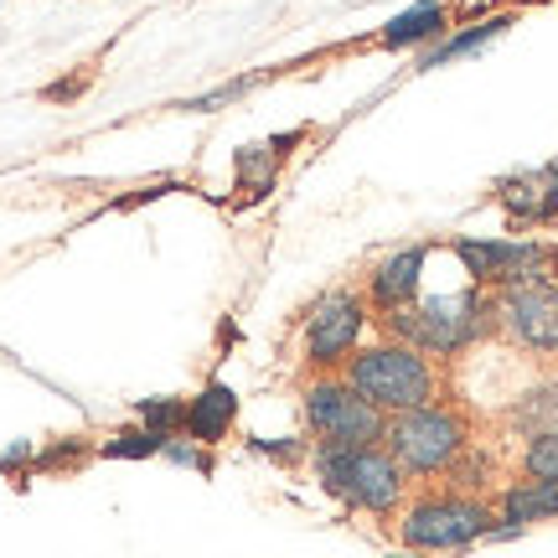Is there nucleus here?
I'll use <instances>...</instances> for the list:
<instances>
[{"instance_id": "nucleus-1", "label": "nucleus", "mask_w": 558, "mask_h": 558, "mask_svg": "<svg viewBox=\"0 0 558 558\" xmlns=\"http://www.w3.org/2000/svg\"><path fill=\"white\" fill-rule=\"evenodd\" d=\"M388 341L418 347L424 357H456L465 347H476L481 337H497L501 316H497V295L492 290H456V295H435V300H414L393 316H383Z\"/></svg>"}, {"instance_id": "nucleus-2", "label": "nucleus", "mask_w": 558, "mask_h": 558, "mask_svg": "<svg viewBox=\"0 0 558 558\" xmlns=\"http://www.w3.org/2000/svg\"><path fill=\"white\" fill-rule=\"evenodd\" d=\"M341 378L357 388L362 399L383 409V414H409V409H424V403H439V367L435 357H424L418 347H403V341H373V347H357Z\"/></svg>"}, {"instance_id": "nucleus-3", "label": "nucleus", "mask_w": 558, "mask_h": 558, "mask_svg": "<svg viewBox=\"0 0 558 558\" xmlns=\"http://www.w3.org/2000/svg\"><path fill=\"white\" fill-rule=\"evenodd\" d=\"M383 450L403 465L409 481L450 476L460 460L471 456V418L460 403H424L409 414H393L383 429Z\"/></svg>"}, {"instance_id": "nucleus-4", "label": "nucleus", "mask_w": 558, "mask_h": 558, "mask_svg": "<svg viewBox=\"0 0 558 558\" xmlns=\"http://www.w3.org/2000/svg\"><path fill=\"white\" fill-rule=\"evenodd\" d=\"M311 465H316L320 492H331L337 501L373 512V518H393L409 492L403 465L383 445H316Z\"/></svg>"}, {"instance_id": "nucleus-5", "label": "nucleus", "mask_w": 558, "mask_h": 558, "mask_svg": "<svg viewBox=\"0 0 558 558\" xmlns=\"http://www.w3.org/2000/svg\"><path fill=\"white\" fill-rule=\"evenodd\" d=\"M492 533H497V512L465 492H424L418 501L403 507L399 522V538L409 554H456V548H471L476 538H492Z\"/></svg>"}, {"instance_id": "nucleus-6", "label": "nucleus", "mask_w": 558, "mask_h": 558, "mask_svg": "<svg viewBox=\"0 0 558 558\" xmlns=\"http://www.w3.org/2000/svg\"><path fill=\"white\" fill-rule=\"evenodd\" d=\"M300 414H305V429L316 445H383V429H388V414L373 409L341 373L305 378Z\"/></svg>"}, {"instance_id": "nucleus-7", "label": "nucleus", "mask_w": 558, "mask_h": 558, "mask_svg": "<svg viewBox=\"0 0 558 558\" xmlns=\"http://www.w3.org/2000/svg\"><path fill=\"white\" fill-rule=\"evenodd\" d=\"M456 259L476 290H518V284H543L554 279V243L538 239H456Z\"/></svg>"}, {"instance_id": "nucleus-8", "label": "nucleus", "mask_w": 558, "mask_h": 558, "mask_svg": "<svg viewBox=\"0 0 558 558\" xmlns=\"http://www.w3.org/2000/svg\"><path fill=\"white\" fill-rule=\"evenodd\" d=\"M373 320V305L357 290H331L305 316V373L326 378L331 367H347V357L362 347V326Z\"/></svg>"}, {"instance_id": "nucleus-9", "label": "nucleus", "mask_w": 558, "mask_h": 558, "mask_svg": "<svg viewBox=\"0 0 558 558\" xmlns=\"http://www.w3.org/2000/svg\"><path fill=\"white\" fill-rule=\"evenodd\" d=\"M497 316H501V331H507L512 347L533 352V357H558V284L554 279L501 290Z\"/></svg>"}, {"instance_id": "nucleus-10", "label": "nucleus", "mask_w": 558, "mask_h": 558, "mask_svg": "<svg viewBox=\"0 0 558 558\" xmlns=\"http://www.w3.org/2000/svg\"><path fill=\"white\" fill-rule=\"evenodd\" d=\"M497 202L501 213L518 222V228H538V222L558 218V166H533V171H512L497 181Z\"/></svg>"}, {"instance_id": "nucleus-11", "label": "nucleus", "mask_w": 558, "mask_h": 558, "mask_svg": "<svg viewBox=\"0 0 558 558\" xmlns=\"http://www.w3.org/2000/svg\"><path fill=\"white\" fill-rule=\"evenodd\" d=\"M424 259H429V248L414 243V248H399V254H388V259L367 275V305L383 316H393L403 305H414L418 300V279H424Z\"/></svg>"}, {"instance_id": "nucleus-12", "label": "nucleus", "mask_w": 558, "mask_h": 558, "mask_svg": "<svg viewBox=\"0 0 558 558\" xmlns=\"http://www.w3.org/2000/svg\"><path fill=\"white\" fill-rule=\"evenodd\" d=\"M233 424H239V393L222 378H213L197 399L186 403V429H181V435L197 439V445H222Z\"/></svg>"}, {"instance_id": "nucleus-13", "label": "nucleus", "mask_w": 558, "mask_h": 558, "mask_svg": "<svg viewBox=\"0 0 558 558\" xmlns=\"http://www.w3.org/2000/svg\"><path fill=\"white\" fill-rule=\"evenodd\" d=\"M501 518L507 527H527V522H548L558 518V481H527L501 492Z\"/></svg>"}, {"instance_id": "nucleus-14", "label": "nucleus", "mask_w": 558, "mask_h": 558, "mask_svg": "<svg viewBox=\"0 0 558 558\" xmlns=\"http://www.w3.org/2000/svg\"><path fill=\"white\" fill-rule=\"evenodd\" d=\"M507 424L527 439L533 435H558V373L548 383H538V388L518 393L512 409H507Z\"/></svg>"}, {"instance_id": "nucleus-15", "label": "nucleus", "mask_w": 558, "mask_h": 558, "mask_svg": "<svg viewBox=\"0 0 558 558\" xmlns=\"http://www.w3.org/2000/svg\"><path fill=\"white\" fill-rule=\"evenodd\" d=\"M450 26V5H439V0H424L414 11H403V16L388 21V32H383V47H414V41H429L439 37Z\"/></svg>"}, {"instance_id": "nucleus-16", "label": "nucleus", "mask_w": 558, "mask_h": 558, "mask_svg": "<svg viewBox=\"0 0 558 558\" xmlns=\"http://www.w3.org/2000/svg\"><path fill=\"white\" fill-rule=\"evenodd\" d=\"M512 26V16H492V21H481V26H471V32H460V37H450L445 47H435L429 58L418 62V68H445L450 58H465V52H476V47H486L492 37H501Z\"/></svg>"}, {"instance_id": "nucleus-17", "label": "nucleus", "mask_w": 558, "mask_h": 558, "mask_svg": "<svg viewBox=\"0 0 558 558\" xmlns=\"http://www.w3.org/2000/svg\"><path fill=\"white\" fill-rule=\"evenodd\" d=\"M140 418H145L150 435H160L171 445V439H181V429H186V403L181 399H145L140 403Z\"/></svg>"}, {"instance_id": "nucleus-18", "label": "nucleus", "mask_w": 558, "mask_h": 558, "mask_svg": "<svg viewBox=\"0 0 558 558\" xmlns=\"http://www.w3.org/2000/svg\"><path fill=\"white\" fill-rule=\"evenodd\" d=\"M99 456H109V460H145V456H166V439L160 435H150L145 424L140 429H120V435L104 445Z\"/></svg>"}, {"instance_id": "nucleus-19", "label": "nucleus", "mask_w": 558, "mask_h": 558, "mask_svg": "<svg viewBox=\"0 0 558 558\" xmlns=\"http://www.w3.org/2000/svg\"><path fill=\"white\" fill-rule=\"evenodd\" d=\"M522 476L527 481H558V435H533L522 450Z\"/></svg>"}, {"instance_id": "nucleus-20", "label": "nucleus", "mask_w": 558, "mask_h": 558, "mask_svg": "<svg viewBox=\"0 0 558 558\" xmlns=\"http://www.w3.org/2000/svg\"><path fill=\"white\" fill-rule=\"evenodd\" d=\"M497 5H538V0H497Z\"/></svg>"}, {"instance_id": "nucleus-21", "label": "nucleus", "mask_w": 558, "mask_h": 558, "mask_svg": "<svg viewBox=\"0 0 558 558\" xmlns=\"http://www.w3.org/2000/svg\"><path fill=\"white\" fill-rule=\"evenodd\" d=\"M393 558H429V554H393Z\"/></svg>"}]
</instances>
